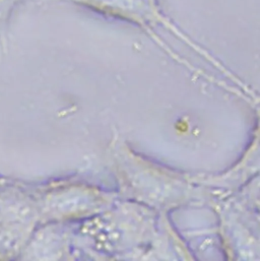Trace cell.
I'll list each match as a JSON object with an SVG mask.
<instances>
[{
	"label": "cell",
	"instance_id": "1",
	"mask_svg": "<svg viewBox=\"0 0 260 261\" xmlns=\"http://www.w3.org/2000/svg\"><path fill=\"white\" fill-rule=\"evenodd\" d=\"M101 13L138 20L145 16H161L154 0H73Z\"/></svg>",
	"mask_w": 260,
	"mask_h": 261
}]
</instances>
